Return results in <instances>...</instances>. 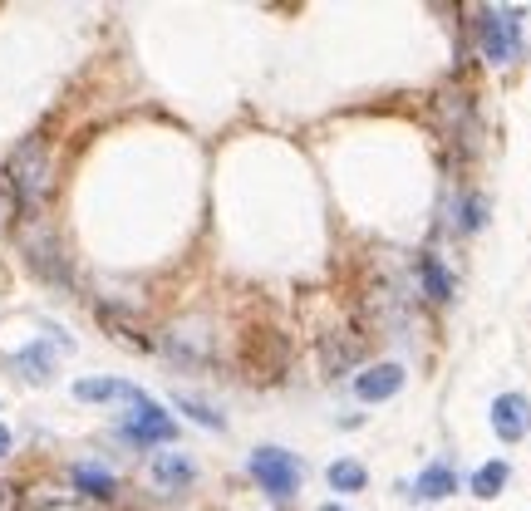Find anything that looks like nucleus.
<instances>
[{
	"label": "nucleus",
	"mask_w": 531,
	"mask_h": 511,
	"mask_svg": "<svg viewBox=\"0 0 531 511\" xmlns=\"http://www.w3.org/2000/svg\"><path fill=\"white\" fill-rule=\"evenodd\" d=\"M123 438H128V443H173L177 423L153 398H143V403H133V413H128V423H123Z\"/></svg>",
	"instance_id": "6"
},
{
	"label": "nucleus",
	"mask_w": 531,
	"mask_h": 511,
	"mask_svg": "<svg viewBox=\"0 0 531 511\" xmlns=\"http://www.w3.org/2000/svg\"><path fill=\"white\" fill-rule=\"evenodd\" d=\"M251 477H256L261 492H271V497H295L305 467H300L295 453H286V448H256V453H251Z\"/></svg>",
	"instance_id": "5"
},
{
	"label": "nucleus",
	"mask_w": 531,
	"mask_h": 511,
	"mask_svg": "<svg viewBox=\"0 0 531 511\" xmlns=\"http://www.w3.org/2000/svg\"><path fill=\"white\" fill-rule=\"evenodd\" d=\"M15 502H20V497H15V487H10V482H0V511H15Z\"/></svg>",
	"instance_id": "21"
},
{
	"label": "nucleus",
	"mask_w": 531,
	"mask_h": 511,
	"mask_svg": "<svg viewBox=\"0 0 531 511\" xmlns=\"http://www.w3.org/2000/svg\"><path fill=\"white\" fill-rule=\"evenodd\" d=\"M241 369H246L251 384H281L286 369H291L286 335H276V330H246V340H241Z\"/></svg>",
	"instance_id": "2"
},
{
	"label": "nucleus",
	"mask_w": 531,
	"mask_h": 511,
	"mask_svg": "<svg viewBox=\"0 0 531 511\" xmlns=\"http://www.w3.org/2000/svg\"><path fill=\"white\" fill-rule=\"evenodd\" d=\"M74 487H79L84 497H99V502H109V497L118 492L114 477H109L104 467H89V462H84V467H74Z\"/></svg>",
	"instance_id": "16"
},
{
	"label": "nucleus",
	"mask_w": 531,
	"mask_h": 511,
	"mask_svg": "<svg viewBox=\"0 0 531 511\" xmlns=\"http://www.w3.org/2000/svg\"><path fill=\"white\" fill-rule=\"evenodd\" d=\"M507 477H512V467L497 457V462H482L477 472H472V497H482V502H492L502 487H507Z\"/></svg>",
	"instance_id": "15"
},
{
	"label": "nucleus",
	"mask_w": 531,
	"mask_h": 511,
	"mask_svg": "<svg viewBox=\"0 0 531 511\" xmlns=\"http://www.w3.org/2000/svg\"><path fill=\"white\" fill-rule=\"evenodd\" d=\"M458 492V477H453V467H423L418 472V482H413V497H423V502H443V497H453Z\"/></svg>",
	"instance_id": "14"
},
{
	"label": "nucleus",
	"mask_w": 531,
	"mask_h": 511,
	"mask_svg": "<svg viewBox=\"0 0 531 511\" xmlns=\"http://www.w3.org/2000/svg\"><path fill=\"white\" fill-rule=\"evenodd\" d=\"M173 403H177V413H187L192 423H202V428H222V413H217V408H207L202 398H192V394H173Z\"/></svg>",
	"instance_id": "19"
},
{
	"label": "nucleus",
	"mask_w": 531,
	"mask_h": 511,
	"mask_svg": "<svg viewBox=\"0 0 531 511\" xmlns=\"http://www.w3.org/2000/svg\"><path fill=\"white\" fill-rule=\"evenodd\" d=\"M404 389V364H369L359 379H354V394L364 403H384Z\"/></svg>",
	"instance_id": "9"
},
{
	"label": "nucleus",
	"mask_w": 531,
	"mask_h": 511,
	"mask_svg": "<svg viewBox=\"0 0 531 511\" xmlns=\"http://www.w3.org/2000/svg\"><path fill=\"white\" fill-rule=\"evenodd\" d=\"M5 177H10V192H15V202L25 207V217H40V207H45V202H50V192H55L50 148H45L40 138H25V143L10 153Z\"/></svg>",
	"instance_id": "1"
},
{
	"label": "nucleus",
	"mask_w": 531,
	"mask_h": 511,
	"mask_svg": "<svg viewBox=\"0 0 531 511\" xmlns=\"http://www.w3.org/2000/svg\"><path fill=\"white\" fill-rule=\"evenodd\" d=\"M418 271H423V290H428L433 300H453V276L443 271V261H438V256H423V261H418Z\"/></svg>",
	"instance_id": "17"
},
{
	"label": "nucleus",
	"mask_w": 531,
	"mask_h": 511,
	"mask_svg": "<svg viewBox=\"0 0 531 511\" xmlns=\"http://www.w3.org/2000/svg\"><path fill=\"white\" fill-rule=\"evenodd\" d=\"M325 477H330V487H335V492H359V487L369 482V472H364L354 457H340V462H330V472H325Z\"/></svg>",
	"instance_id": "18"
},
{
	"label": "nucleus",
	"mask_w": 531,
	"mask_h": 511,
	"mask_svg": "<svg viewBox=\"0 0 531 511\" xmlns=\"http://www.w3.org/2000/svg\"><path fill=\"white\" fill-rule=\"evenodd\" d=\"M74 398H84V403H109V398H123V403H143V389H133V384H123V379H79L74 384Z\"/></svg>",
	"instance_id": "13"
},
{
	"label": "nucleus",
	"mask_w": 531,
	"mask_h": 511,
	"mask_svg": "<svg viewBox=\"0 0 531 511\" xmlns=\"http://www.w3.org/2000/svg\"><path fill=\"white\" fill-rule=\"evenodd\" d=\"M482 222H487V202H482V197H468V202H463V227L477 231Z\"/></svg>",
	"instance_id": "20"
},
{
	"label": "nucleus",
	"mask_w": 531,
	"mask_h": 511,
	"mask_svg": "<svg viewBox=\"0 0 531 511\" xmlns=\"http://www.w3.org/2000/svg\"><path fill=\"white\" fill-rule=\"evenodd\" d=\"M20 379H30V384H50L55 379V349L45 340H35V344H25V349H15L10 359H5Z\"/></svg>",
	"instance_id": "10"
},
{
	"label": "nucleus",
	"mask_w": 531,
	"mask_h": 511,
	"mask_svg": "<svg viewBox=\"0 0 531 511\" xmlns=\"http://www.w3.org/2000/svg\"><path fill=\"white\" fill-rule=\"evenodd\" d=\"M10 453V433H5V428H0V457Z\"/></svg>",
	"instance_id": "22"
},
{
	"label": "nucleus",
	"mask_w": 531,
	"mask_h": 511,
	"mask_svg": "<svg viewBox=\"0 0 531 511\" xmlns=\"http://www.w3.org/2000/svg\"><path fill=\"white\" fill-rule=\"evenodd\" d=\"M20 251H25V261H30V271H35L40 281H55V285L69 281V266H64V256H59L55 231L45 227L40 217H25V227H20Z\"/></svg>",
	"instance_id": "3"
},
{
	"label": "nucleus",
	"mask_w": 531,
	"mask_h": 511,
	"mask_svg": "<svg viewBox=\"0 0 531 511\" xmlns=\"http://www.w3.org/2000/svg\"><path fill=\"white\" fill-rule=\"evenodd\" d=\"M359 359H364V335H354V330H330L320 340V369L325 374H350Z\"/></svg>",
	"instance_id": "7"
},
{
	"label": "nucleus",
	"mask_w": 531,
	"mask_h": 511,
	"mask_svg": "<svg viewBox=\"0 0 531 511\" xmlns=\"http://www.w3.org/2000/svg\"><path fill=\"white\" fill-rule=\"evenodd\" d=\"M492 428H497L502 443H522L531 428V403L522 394H502L492 403Z\"/></svg>",
	"instance_id": "8"
},
{
	"label": "nucleus",
	"mask_w": 531,
	"mask_h": 511,
	"mask_svg": "<svg viewBox=\"0 0 531 511\" xmlns=\"http://www.w3.org/2000/svg\"><path fill=\"white\" fill-rule=\"evenodd\" d=\"M320 511H345V507H335V502H330V507H320Z\"/></svg>",
	"instance_id": "23"
},
{
	"label": "nucleus",
	"mask_w": 531,
	"mask_h": 511,
	"mask_svg": "<svg viewBox=\"0 0 531 511\" xmlns=\"http://www.w3.org/2000/svg\"><path fill=\"white\" fill-rule=\"evenodd\" d=\"M192 477H197L192 457H182V453H158V457H153V482H158L163 492H182V487H192Z\"/></svg>",
	"instance_id": "12"
},
{
	"label": "nucleus",
	"mask_w": 531,
	"mask_h": 511,
	"mask_svg": "<svg viewBox=\"0 0 531 511\" xmlns=\"http://www.w3.org/2000/svg\"><path fill=\"white\" fill-rule=\"evenodd\" d=\"M99 325H104V330H109L118 344H128V349H153L148 330H143L133 315H123L118 305H99Z\"/></svg>",
	"instance_id": "11"
},
{
	"label": "nucleus",
	"mask_w": 531,
	"mask_h": 511,
	"mask_svg": "<svg viewBox=\"0 0 531 511\" xmlns=\"http://www.w3.org/2000/svg\"><path fill=\"white\" fill-rule=\"evenodd\" d=\"M477 40H482V55L492 64H512L522 55V15L517 10H482Z\"/></svg>",
	"instance_id": "4"
}]
</instances>
